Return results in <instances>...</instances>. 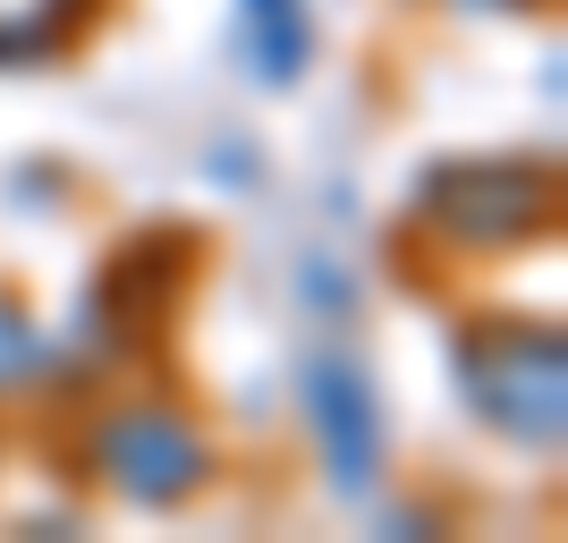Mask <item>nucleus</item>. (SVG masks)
Instances as JSON below:
<instances>
[{
  "instance_id": "nucleus-1",
  "label": "nucleus",
  "mask_w": 568,
  "mask_h": 543,
  "mask_svg": "<svg viewBox=\"0 0 568 543\" xmlns=\"http://www.w3.org/2000/svg\"><path fill=\"white\" fill-rule=\"evenodd\" d=\"M458 365H467V391L493 425H509L518 442H560V349L551 340H535L518 323H493L467 340Z\"/></svg>"
},
{
  "instance_id": "nucleus-2",
  "label": "nucleus",
  "mask_w": 568,
  "mask_h": 543,
  "mask_svg": "<svg viewBox=\"0 0 568 543\" xmlns=\"http://www.w3.org/2000/svg\"><path fill=\"white\" fill-rule=\"evenodd\" d=\"M111 459H119V484L144 501H170L187 493L195 475H204V442L195 433H179L170 416H128V425H111Z\"/></svg>"
},
{
  "instance_id": "nucleus-3",
  "label": "nucleus",
  "mask_w": 568,
  "mask_h": 543,
  "mask_svg": "<svg viewBox=\"0 0 568 543\" xmlns=\"http://www.w3.org/2000/svg\"><path fill=\"white\" fill-rule=\"evenodd\" d=\"M314 416H323L339 484L365 493V475H374V400H365V382H356L348 365H323V374H314Z\"/></svg>"
},
{
  "instance_id": "nucleus-4",
  "label": "nucleus",
  "mask_w": 568,
  "mask_h": 543,
  "mask_svg": "<svg viewBox=\"0 0 568 543\" xmlns=\"http://www.w3.org/2000/svg\"><path fill=\"white\" fill-rule=\"evenodd\" d=\"M246 18H255V43H272V77H297V60H306V9L297 0H246Z\"/></svg>"
}]
</instances>
